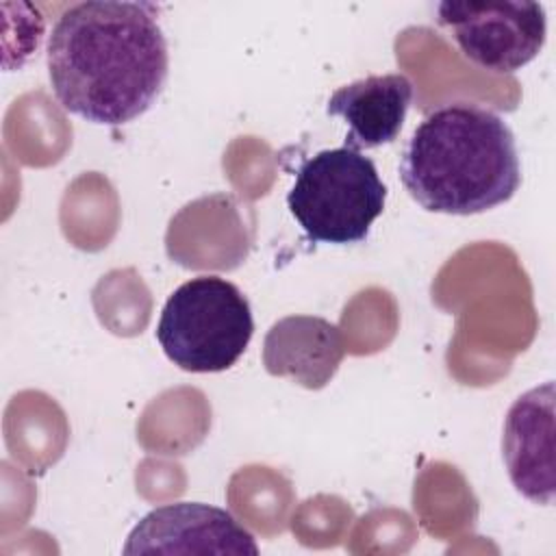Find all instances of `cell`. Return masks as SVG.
Here are the masks:
<instances>
[{
	"label": "cell",
	"mask_w": 556,
	"mask_h": 556,
	"mask_svg": "<svg viewBox=\"0 0 556 556\" xmlns=\"http://www.w3.org/2000/svg\"><path fill=\"white\" fill-rule=\"evenodd\" d=\"M156 13L150 2L91 0L67 7L46 48L59 104L104 126H122L146 113L169 70Z\"/></svg>",
	"instance_id": "obj_1"
},
{
	"label": "cell",
	"mask_w": 556,
	"mask_h": 556,
	"mask_svg": "<svg viewBox=\"0 0 556 556\" xmlns=\"http://www.w3.org/2000/svg\"><path fill=\"white\" fill-rule=\"evenodd\" d=\"M400 178L430 213L476 215L508 202L521 185L519 154L508 124L473 102H450L413 130Z\"/></svg>",
	"instance_id": "obj_2"
},
{
	"label": "cell",
	"mask_w": 556,
	"mask_h": 556,
	"mask_svg": "<svg viewBox=\"0 0 556 556\" xmlns=\"http://www.w3.org/2000/svg\"><path fill=\"white\" fill-rule=\"evenodd\" d=\"M254 332L248 298L219 276H195L165 302L156 341L180 369L215 374L232 367Z\"/></svg>",
	"instance_id": "obj_3"
},
{
	"label": "cell",
	"mask_w": 556,
	"mask_h": 556,
	"mask_svg": "<svg viewBox=\"0 0 556 556\" xmlns=\"http://www.w3.org/2000/svg\"><path fill=\"white\" fill-rule=\"evenodd\" d=\"M387 187L369 156L341 146L306 159L295 172L287 206L311 241L358 243L382 215Z\"/></svg>",
	"instance_id": "obj_4"
},
{
	"label": "cell",
	"mask_w": 556,
	"mask_h": 556,
	"mask_svg": "<svg viewBox=\"0 0 556 556\" xmlns=\"http://www.w3.org/2000/svg\"><path fill=\"white\" fill-rule=\"evenodd\" d=\"M437 22L469 61L497 74L528 65L547 35L543 4L523 0H445L437 7Z\"/></svg>",
	"instance_id": "obj_5"
},
{
	"label": "cell",
	"mask_w": 556,
	"mask_h": 556,
	"mask_svg": "<svg viewBox=\"0 0 556 556\" xmlns=\"http://www.w3.org/2000/svg\"><path fill=\"white\" fill-rule=\"evenodd\" d=\"M124 554H258L254 536L224 508L176 502L150 510L130 530Z\"/></svg>",
	"instance_id": "obj_6"
},
{
	"label": "cell",
	"mask_w": 556,
	"mask_h": 556,
	"mask_svg": "<svg viewBox=\"0 0 556 556\" xmlns=\"http://www.w3.org/2000/svg\"><path fill=\"white\" fill-rule=\"evenodd\" d=\"M515 489L534 504L554 502V382L530 389L510 406L502 437Z\"/></svg>",
	"instance_id": "obj_7"
},
{
	"label": "cell",
	"mask_w": 556,
	"mask_h": 556,
	"mask_svg": "<svg viewBox=\"0 0 556 556\" xmlns=\"http://www.w3.org/2000/svg\"><path fill=\"white\" fill-rule=\"evenodd\" d=\"M413 102V83L404 74L365 76L339 87L326 111L341 117L350 130L348 148L369 150L395 141Z\"/></svg>",
	"instance_id": "obj_8"
},
{
	"label": "cell",
	"mask_w": 556,
	"mask_h": 556,
	"mask_svg": "<svg viewBox=\"0 0 556 556\" xmlns=\"http://www.w3.org/2000/svg\"><path fill=\"white\" fill-rule=\"evenodd\" d=\"M343 358V339L321 317H285L265 339V365L274 376H291L304 387H321Z\"/></svg>",
	"instance_id": "obj_9"
}]
</instances>
